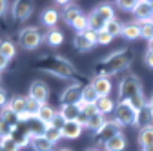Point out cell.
Returning <instances> with one entry per match:
<instances>
[{
  "label": "cell",
  "instance_id": "obj_10",
  "mask_svg": "<svg viewBox=\"0 0 153 151\" xmlns=\"http://www.w3.org/2000/svg\"><path fill=\"white\" fill-rule=\"evenodd\" d=\"M91 86L95 87V93H97L99 97H109V93H111V78L109 77H95Z\"/></svg>",
  "mask_w": 153,
  "mask_h": 151
},
{
  "label": "cell",
  "instance_id": "obj_27",
  "mask_svg": "<svg viewBox=\"0 0 153 151\" xmlns=\"http://www.w3.org/2000/svg\"><path fill=\"white\" fill-rule=\"evenodd\" d=\"M99 100V95H97V93H95V87L91 86V84H88V86H84L82 87V104H95V102H97Z\"/></svg>",
  "mask_w": 153,
  "mask_h": 151
},
{
  "label": "cell",
  "instance_id": "obj_11",
  "mask_svg": "<svg viewBox=\"0 0 153 151\" xmlns=\"http://www.w3.org/2000/svg\"><path fill=\"white\" fill-rule=\"evenodd\" d=\"M56 113L51 106H48V104H44L40 109H38V113H36V120L40 122L44 127H48V126H53V122H55V118H56Z\"/></svg>",
  "mask_w": 153,
  "mask_h": 151
},
{
  "label": "cell",
  "instance_id": "obj_19",
  "mask_svg": "<svg viewBox=\"0 0 153 151\" xmlns=\"http://www.w3.org/2000/svg\"><path fill=\"white\" fill-rule=\"evenodd\" d=\"M120 36H124L126 40H135L140 36V26L137 22H128L122 26V31H120Z\"/></svg>",
  "mask_w": 153,
  "mask_h": 151
},
{
  "label": "cell",
  "instance_id": "obj_6",
  "mask_svg": "<svg viewBox=\"0 0 153 151\" xmlns=\"http://www.w3.org/2000/svg\"><path fill=\"white\" fill-rule=\"evenodd\" d=\"M82 100V87L79 82H71L60 95V104L62 106H79Z\"/></svg>",
  "mask_w": 153,
  "mask_h": 151
},
{
  "label": "cell",
  "instance_id": "obj_51",
  "mask_svg": "<svg viewBox=\"0 0 153 151\" xmlns=\"http://www.w3.org/2000/svg\"><path fill=\"white\" fill-rule=\"evenodd\" d=\"M88 151H97V149H88Z\"/></svg>",
  "mask_w": 153,
  "mask_h": 151
},
{
  "label": "cell",
  "instance_id": "obj_37",
  "mask_svg": "<svg viewBox=\"0 0 153 151\" xmlns=\"http://www.w3.org/2000/svg\"><path fill=\"white\" fill-rule=\"evenodd\" d=\"M137 4H139V0H119V2H117L119 9H122V11H129V13L135 11Z\"/></svg>",
  "mask_w": 153,
  "mask_h": 151
},
{
  "label": "cell",
  "instance_id": "obj_25",
  "mask_svg": "<svg viewBox=\"0 0 153 151\" xmlns=\"http://www.w3.org/2000/svg\"><path fill=\"white\" fill-rule=\"evenodd\" d=\"M26 100H27V97L15 95V97H11V100L7 102V106L16 113V115H20V113H24V111H26Z\"/></svg>",
  "mask_w": 153,
  "mask_h": 151
},
{
  "label": "cell",
  "instance_id": "obj_22",
  "mask_svg": "<svg viewBox=\"0 0 153 151\" xmlns=\"http://www.w3.org/2000/svg\"><path fill=\"white\" fill-rule=\"evenodd\" d=\"M115 104L109 97H99V100L95 102V107H97V111L100 113V115H108V113H113L115 111Z\"/></svg>",
  "mask_w": 153,
  "mask_h": 151
},
{
  "label": "cell",
  "instance_id": "obj_49",
  "mask_svg": "<svg viewBox=\"0 0 153 151\" xmlns=\"http://www.w3.org/2000/svg\"><path fill=\"white\" fill-rule=\"evenodd\" d=\"M60 151H71V149H69V147H64V149H60Z\"/></svg>",
  "mask_w": 153,
  "mask_h": 151
},
{
  "label": "cell",
  "instance_id": "obj_47",
  "mask_svg": "<svg viewBox=\"0 0 153 151\" xmlns=\"http://www.w3.org/2000/svg\"><path fill=\"white\" fill-rule=\"evenodd\" d=\"M148 106H149V109L153 111V95H151V98H149V102H148Z\"/></svg>",
  "mask_w": 153,
  "mask_h": 151
},
{
  "label": "cell",
  "instance_id": "obj_2",
  "mask_svg": "<svg viewBox=\"0 0 153 151\" xmlns=\"http://www.w3.org/2000/svg\"><path fill=\"white\" fill-rule=\"evenodd\" d=\"M133 60V53L129 49H119V51H113L109 55H106L102 60H99L97 66V77H111L115 73H120L124 71Z\"/></svg>",
  "mask_w": 153,
  "mask_h": 151
},
{
  "label": "cell",
  "instance_id": "obj_4",
  "mask_svg": "<svg viewBox=\"0 0 153 151\" xmlns=\"http://www.w3.org/2000/svg\"><path fill=\"white\" fill-rule=\"evenodd\" d=\"M113 120L117 122L120 127H124V126H135L137 109H133L131 104H128V102H119L117 106H115V111H113Z\"/></svg>",
  "mask_w": 153,
  "mask_h": 151
},
{
  "label": "cell",
  "instance_id": "obj_15",
  "mask_svg": "<svg viewBox=\"0 0 153 151\" xmlns=\"http://www.w3.org/2000/svg\"><path fill=\"white\" fill-rule=\"evenodd\" d=\"M133 15L137 16V20L139 22H144V20H151L153 15H151V6L148 0H140V2L137 4L135 11H133Z\"/></svg>",
  "mask_w": 153,
  "mask_h": 151
},
{
  "label": "cell",
  "instance_id": "obj_33",
  "mask_svg": "<svg viewBox=\"0 0 153 151\" xmlns=\"http://www.w3.org/2000/svg\"><path fill=\"white\" fill-rule=\"evenodd\" d=\"M104 31H106V33H109L111 36H115V35H120V31H122V24L117 20V18H111L109 22H106V27H104Z\"/></svg>",
  "mask_w": 153,
  "mask_h": 151
},
{
  "label": "cell",
  "instance_id": "obj_3",
  "mask_svg": "<svg viewBox=\"0 0 153 151\" xmlns=\"http://www.w3.org/2000/svg\"><path fill=\"white\" fill-rule=\"evenodd\" d=\"M36 69L55 75L59 78H71L75 75V67L69 60H66L60 55H48L36 62Z\"/></svg>",
  "mask_w": 153,
  "mask_h": 151
},
{
  "label": "cell",
  "instance_id": "obj_43",
  "mask_svg": "<svg viewBox=\"0 0 153 151\" xmlns=\"http://www.w3.org/2000/svg\"><path fill=\"white\" fill-rule=\"evenodd\" d=\"M144 62L148 67H153V51H146L144 53Z\"/></svg>",
  "mask_w": 153,
  "mask_h": 151
},
{
  "label": "cell",
  "instance_id": "obj_40",
  "mask_svg": "<svg viewBox=\"0 0 153 151\" xmlns=\"http://www.w3.org/2000/svg\"><path fill=\"white\" fill-rule=\"evenodd\" d=\"M111 40H113V36H111L109 33H106V31H100V33H97V44L108 46Z\"/></svg>",
  "mask_w": 153,
  "mask_h": 151
},
{
  "label": "cell",
  "instance_id": "obj_7",
  "mask_svg": "<svg viewBox=\"0 0 153 151\" xmlns=\"http://www.w3.org/2000/svg\"><path fill=\"white\" fill-rule=\"evenodd\" d=\"M95 44H97V33L86 29L84 33H76L73 38V46L79 51H89Z\"/></svg>",
  "mask_w": 153,
  "mask_h": 151
},
{
  "label": "cell",
  "instance_id": "obj_39",
  "mask_svg": "<svg viewBox=\"0 0 153 151\" xmlns=\"http://www.w3.org/2000/svg\"><path fill=\"white\" fill-rule=\"evenodd\" d=\"M11 133H13V127H11L7 122H4L2 118H0V138H4V137H11Z\"/></svg>",
  "mask_w": 153,
  "mask_h": 151
},
{
  "label": "cell",
  "instance_id": "obj_46",
  "mask_svg": "<svg viewBox=\"0 0 153 151\" xmlns=\"http://www.w3.org/2000/svg\"><path fill=\"white\" fill-rule=\"evenodd\" d=\"M148 51H153V38L148 40Z\"/></svg>",
  "mask_w": 153,
  "mask_h": 151
},
{
  "label": "cell",
  "instance_id": "obj_26",
  "mask_svg": "<svg viewBox=\"0 0 153 151\" xmlns=\"http://www.w3.org/2000/svg\"><path fill=\"white\" fill-rule=\"evenodd\" d=\"M0 55H4L7 60H11L13 56L16 55V47L11 40L7 38H0Z\"/></svg>",
  "mask_w": 153,
  "mask_h": 151
},
{
  "label": "cell",
  "instance_id": "obj_28",
  "mask_svg": "<svg viewBox=\"0 0 153 151\" xmlns=\"http://www.w3.org/2000/svg\"><path fill=\"white\" fill-rule=\"evenodd\" d=\"M139 142H140L142 147H149V146H153V126L140 129V133H139Z\"/></svg>",
  "mask_w": 153,
  "mask_h": 151
},
{
  "label": "cell",
  "instance_id": "obj_9",
  "mask_svg": "<svg viewBox=\"0 0 153 151\" xmlns=\"http://www.w3.org/2000/svg\"><path fill=\"white\" fill-rule=\"evenodd\" d=\"M119 133H120V126L115 122V120H106L104 126H102L95 135H97V140H99L100 144H106L109 138H113L115 135H119Z\"/></svg>",
  "mask_w": 153,
  "mask_h": 151
},
{
  "label": "cell",
  "instance_id": "obj_21",
  "mask_svg": "<svg viewBox=\"0 0 153 151\" xmlns=\"http://www.w3.org/2000/svg\"><path fill=\"white\" fill-rule=\"evenodd\" d=\"M124 147H126V137H124L122 133L115 135L113 138H109V140L104 144V149H106V151H124Z\"/></svg>",
  "mask_w": 153,
  "mask_h": 151
},
{
  "label": "cell",
  "instance_id": "obj_8",
  "mask_svg": "<svg viewBox=\"0 0 153 151\" xmlns=\"http://www.w3.org/2000/svg\"><path fill=\"white\" fill-rule=\"evenodd\" d=\"M27 97L29 98H33V100H36L38 104H46L48 102V98H49V87H48V84L46 82H42V80H35L31 86H29V93H27Z\"/></svg>",
  "mask_w": 153,
  "mask_h": 151
},
{
  "label": "cell",
  "instance_id": "obj_48",
  "mask_svg": "<svg viewBox=\"0 0 153 151\" xmlns=\"http://www.w3.org/2000/svg\"><path fill=\"white\" fill-rule=\"evenodd\" d=\"M142 151H153V146H149V147H142Z\"/></svg>",
  "mask_w": 153,
  "mask_h": 151
},
{
  "label": "cell",
  "instance_id": "obj_24",
  "mask_svg": "<svg viewBox=\"0 0 153 151\" xmlns=\"http://www.w3.org/2000/svg\"><path fill=\"white\" fill-rule=\"evenodd\" d=\"M42 135H44V137L53 144V146H55L56 142L62 138V129H60V127H56V126H48V127H44Z\"/></svg>",
  "mask_w": 153,
  "mask_h": 151
},
{
  "label": "cell",
  "instance_id": "obj_23",
  "mask_svg": "<svg viewBox=\"0 0 153 151\" xmlns=\"http://www.w3.org/2000/svg\"><path fill=\"white\" fill-rule=\"evenodd\" d=\"M0 118H2L4 122H7L11 127H16L18 124H20V122H18V115H16V113H15L9 106L2 107V111H0Z\"/></svg>",
  "mask_w": 153,
  "mask_h": 151
},
{
  "label": "cell",
  "instance_id": "obj_17",
  "mask_svg": "<svg viewBox=\"0 0 153 151\" xmlns=\"http://www.w3.org/2000/svg\"><path fill=\"white\" fill-rule=\"evenodd\" d=\"M29 146H31L35 151H53V144H51L42 133H40V135H33Z\"/></svg>",
  "mask_w": 153,
  "mask_h": 151
},
{
  "label": "cell",
  "instance_id": "obj_20",
  "mask_svg": "<svg viewBox=\"0 0 153 151\" xmlns=\"http://www.w3.org/2000/svg\"><path fill=\"white\" fill-rule=\"evenodd\" d=\"M59 18H60V15H59V11H56L55 7H48V9H44L42 15H40L42 24L48 26V27H55L56 22H59Z\"/></svg>",
  "mask_w": 153,
  "mask_h": 151
},
{
  "label": "cell",
  "instance_id": "obj_35",
  "mask_svg": "<svg viewBox=\"0 0 153 151\" xmlns=\"http://www.w3.org/2000/svg\"><path fill=\"white\" fill-rule=\"evenodd\" d=\"M0 146L4 147V151H20V147H18V144L13 140V137H4V138H0Z\"/></svg>",
  "mask_w": 153,
  "mask_h": 151
},
{
  "label": "cell",
  "instance_id": "obj_34",
  "mask_svg": "<svg viewBox=\"0 0 153 151\" xmlns=\"http://www.w3.org/2000/svg\"><path fill=\"white\" fill-rule=\"evenodd\" d=\"M140 26V36L144 38H153V18L151 20H144V22H137Z\"/></svg>",
  "mask_w": 153,
  "mask_h": 151
},
{
  "label": "cell",
  "instance_id": "obj_44",
  "mask_svg": "<svg viewBox=\"0 0 153 151\" xmlns=\"http://www.w3.org/2000/svg\"><path fill=\"white\" fill-rule=\"evenodd\" d=\"M7 6H9V4L6 2V0H0V16H2V15L7 11Z\"/></svg>",
  "mask_w": 153,
  "mask_h": 151
},
{
  "label": "cell",
  "instance_id": "obj_38",
  "mask_svg": "<svg viewBox=\"0 0 153 151\" xmlns=\"http://www.w3.org/2000/svg\"><path fill=\"white\" fill-rule=\"evenodd\" d=\"M40 107H42V104H38L36 100H33V98L27 97V100H26V111L29 113V115H33L36 118V113H38V109H40Z\"/></svg>",
  "mask_w": 153,
  "mask_h": 151
},
{
  "label": "cell",
  "instance_id": "obj_45",
  "mask_svg": "<svg viewBox=\"0 0 153 151\" xmlns=\"http://www.w3.org/2000/svg\"><path fill=\"white\" fill-rule=\"evenodd\" d=\"M7 62H9V60L6 58V56H4V55H0V71L7 67Z\"/></svg>",
  "mask_w": 153,
  "mask_h": 151
},
{
  "label": "cell",
  "instance_id": "obj_29",
  "mask_svg": "<svg viewBox=\"0 0 153 151\" xmlns=\"http://www.w3.org/2000/svg\"><path fill=\"white\" fill-rule=\"evenodd\" d=\"M82 15V9L79 7V6H68L66 9H64V20L71 26L75 20H76V18H79Z\"/></svg>",
  "mask_w": 153,
  "mask_h": 151
},
{
  "label": "cell",
  "instance_id": "obj_12",
  "mask_svg": "<svg viewBox=\"0 0 153 151\" xmlns=\"http://www.w3.org/2000/svg\"><path fill=\"white\" fill-rule=\"evenodd\" d=\"M33 13V4L31 2H15L13 4V15L15 20H27Z\"/></svg>",
  "mask_w": 153,
  "mask_h": 151
},
{
  "label": "cell",
  "instance_id": "obj_5",
  "mask_svg": "<svg viewBox=\"0 0 153 151\" xmlns=\"http://www.w3.org/2000/svg\"><path fill=\"white\" fill-rule=\"evenodd\" d=\"M18 42H20V46L27 51H33L36 49L38 46L42 44V33L38 27H24L20 33H18Z\"/></svg>",
  "mask_w": 153,
  "mask_h": 151
},
{
  "label": "cell",
  "instance_id": "obj_41",
  "mask_svg": "<svg viewBox=\"0 0 153 151\" xmlns=\"http://www.w3.org/2000/svg\"><path fill=\"white\" fill-rule=\"evenodd\" d=\"M76 122H79L82 127H86V126H88V122H89V117L86 115L84 111H80V113H79V118H76Z\"/></svg>",
  "mask_w": 153,
  "mask_h": 151
},
{
  "label": "cell",
  "instance_id": "obj_50",
  "mask_svg": "<svg viewBox=\"0 0 153 151\" xmlns=\"http://www.w3.org/2000/svg\"><path fill=\"white\" fill-rule=\"evenodd\" d=\"M0 151H4V147H2V146H0Z\"/></svg>",
  "mask_w": 153,
  "mask_h": 151
},
{
  "label": "cell",
  "instance_id": "obj_13",
  "mask_svg": "<svg viewBox=\"0 0 153 151\" xmlns=\"http://www.w3.org/2000/svg\"><path fill=\"white\" fill-rule=\"evenodd\" d=\"M135 126H139L140 129L153 126V111L149 109V106H148V104H146L140 111H137V120H135Z\"/></svg>",
  "mask_w": 153,
  "mask_h": 151
},
{
  "label": "cell",
  "instance_id": "obj_30",
  "mask_svg": "<svg viewBox=\"0 0 153 151\" xmlns=\"http://www.w3.org/2000/svg\"><path fill=\"white\" fill-rule=\"evenodd\" d=\"M46 42L49 44V46H60L62 42H64V35H62V31H59V29H51L48 35H46Z\"/></svg>",
  "mask_w": 153,
  "mask_h": 151
},
{
  "label": "cell",
  "instance_id": "obj_36",
  "mask_svg": "<svg viewBox=\"0 0 153 151\" xmlns=\"http://www.w3.org/2000/svg\"><path fill=\"white\" fill-rule=\"evenodd\" d=\"M71 27L76 29V33H84V31L88 29V16H86V15H80V16L71 24Z\"/></svg>",
  "mask_w": 153,
  "mask_h": 151
},
{
  "label": "cell",
  "instance_id": "obj_14",
  "mask_svg": "<svg viewBox=\"0 0 153 151\" xmlns=\"http://www.w3.org/2000/svg\"><path fill=\"white\" fill-rule=\"evenodd\" d=\"M104 27H106V20L93 9L88 15V29L93 31V33H100V31H104Z\"/></svg>",
  "mask_w": 153,
  "mask_h": 151
},
{
  "label": "cell",
  "instance_id": "obj_31",
  "mask_svg": "<svg viewBox=\"0 0 153 151\" xmlns=\"http://www.w3.org/2000/svg\"><path fill=\"white\" fill-rule=\"evenodd\" d=\"M104 122H106V118H104V115H100V113H97V115H93L91 118H89V122H88V129H91V131H95V133H97V131L104 126Z\"/></svg>",
  "mask_w": 153,
  "mask_h": 151
},
{
  "label": "cell",
  "instance_id": "obj_32",
  "mask_svg": "<svg viewBox=\"0 0 153 151\" xmlns=\"http://www.w3.org/2000/svg\"><path fill=\"white\" fill-rule=\"evenodd\" d=\"M95 11H97L106 22H109L111 18H115V11H113V7H111L109 4H100V6L95 7Z\"/></svg>",
  "mask_w": 153,
  "mask_h": 151
},
{
  "label": "cell",
  "instance_id": "obj_52",
  "mask_svg": "<svg viewBox=\"0 0 153 151\" xmlns=\"http://www.w3.org/2000/svg\"><path fill=\"white\" fill-rule=\"evenodd\" d=\"M0 80H2V78H0Z\"/></svg>",
  "mask_w": 153,
  "mask_h": 151
},
{
  "label": "cell",
  "instance_id": "obj_1",
  "mask_svg": "<svg viewBox=\"0 0 153 151\" xmlns=\"http://www.w3.org/2000/svg\"><path fill=\"white\" fill-rule=\"evenodd\" d=\"M117 91H119V102H128L137 111H140L148 104L142 95V84L135 75H126L124 78H120Z\"/></svg>",
  "mask_w": 153,
  "mask_h": 151
},
{
  "label": "cell",
  "instance_id": "obj_16",
  "mask_svg": "<svg viewBox=\"0 0 153 151\" xmlns=\"http://www.w3.org/2000/svg\"><path fill=\"white\" fill-rule=\"evenodd\" d=\"M82 129H84V127H82L79 122H66V124L62 126V138L73 140V138H76V137H80Z\"/></svg>",
  "mask_w": 153,
  "mask_h": 151
},
{
  "label": "cell",
  "instance_id": "obj_42",
  "mask_svg": "<svg viewBox=\"0 0 153 151\" xmlns=\"http://www.w3.org/2000/svg\"><path fill=\"white\" fill-rule=\"evenodd\" d=\"M7 106V91L0 87V107H6Z\"/></svg>",
  "mask_w": 153,
  "mask_h": 151
},
{
  "label": "cell",
  "instance_id": "obj_18",
  "mask_svg": "<svg viewBox=\"0 0 153 151\" xmlns=\"http://www.w3.org/2000/svg\"><path fill=\"white\" fill-rule=\"evenodd\" d=\"M79 106H60V111H59V117L64 120V122H76L79 118Z\"/></svg>",
  "mask_w": 153,
  "mask_h": 151
}]
</instances>
